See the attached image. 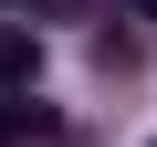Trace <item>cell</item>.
<instances>
[{"label":"cell","mask_w":157,"mask_h":147,"mask_svg":"<svg viewBox=\"0 0 157 147\" xmlns=\"http://www.w3.org/2000/svg\"><path fill=\"white\" fill-rule=\"evenodd\" d=\"M32 84H42V32L0 21V95H32Z\"/></svg>","instance_id":"6da1fadb"},{"label":"cell","mask_w":157,"mask_h":147,"mask_svg":"<svg viewBox=\"0 0 157 147\" xmlns=\"http://www.w3.org/2000/svg\"><path fill=\"white\" fill-rule=\"evenodd\" d=\"M32 137H52V116L32 95H0V147H32Z\"/></svg>","instance_id":"7a4b0ae2"},{"label":"cell","mask_w":157,"mask_h":147,"mask_svg":"<svg viewBox=\"0 0 157 147\" xmlns=\"http://www.w3.org/2000/svg\"><path fill=\"white\" fill-rule=\"evenodd\" d=\"M21 11H42V21H73V11H84V0H21Z\"/></svg>","instance_id":"3957f363"},{"label":"cell","mask_w":157,"mask_h":147,"mask_svg":"<svg viewBox=\"0 0 157 147\" xmlns=\"http://www.w3.org/2000/svg\"><path fill=\"white\" fill-rule=\"evenodd\" d=\"M126 11H147V21H157V0H126Z\"/></svg>","instance_id":"277c9868"}]
</instances>
